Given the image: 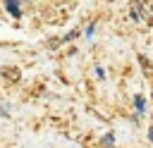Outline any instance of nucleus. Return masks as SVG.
<instances>
[{
	"mask_svg": "<svg viewBox=\"0 0 153 148\" xmlns=\"http://www.w3.org/2000/svg\"><path fill=\"white\" fill-rule=\"evenodd\" d=\"M5 7H7V12H10L14 19H19V17H22V7H19V0H5Z\"/></svg>",
	"mask_w": 153,
	"mask_h": 148,
	"instance_id": "f257e3e1",
	"label": "nucleus"
},
{
	"mask_svg": "<svg viewBox=\"0 0 153 148\" xmlns=\"http://www.w3.org/2000/svg\"><path fill=\"white\" fill-rule=\"evenodd\" d=\"M93 31H96V24H88V26H86V36L91 38V36H93Z\"/></svg>",
	"mask_w": 153,
	"mask_h": 148,
	"instance_id": "7ed1b4c3",
	"label": "nucleus"
},
{
	"mask_svg": "<svg viewBox=\"0 0 153 148\" xmlns=\"http://www.w3.org/2000/svg\"><path fill=\"white\" fill-rule=\"evenodd\" d=\"M134 105H136V112H143V107H146L143 95H136V98H134Z\"/></svg>",
	"mask_w": 153,
	"mask_h": 148,
	"instance_id": "f03ea898",
	"label": "nucleus"
},
{
	"mask_svg": "<svg viewBox=\"0 0 153 148\" xmlns=\"http://www.w3.org/2000/svg\"><path fill=\"white\" fill-rule=\"evenodd\" d=\"M148 138H151V141H153V127H151V131H148Z\"/></svg>",
	"mask_w": 153,
	"mask_h": 148,
	"instance_id": "20e7f679",
	"label": "nucleus"
}]
</instances>
